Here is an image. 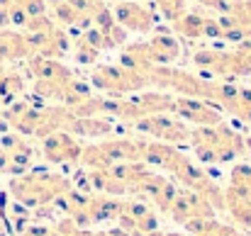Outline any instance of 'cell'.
Listing matches in <instances>:
<instances>
[{"mask_svg":"<svg viewBox=\"0 0 251 236\" xmlns=\"http://www.w3.org/2000/svg\"><path fill=\"white\" fill-rule=\"evenodd\" d=\"M10 188L17 200L27 205H39V202H49L51 197L64 192L69 185L59 175H27L22 180H12Z\"/></svg>","mask_w":251,"mask_h":236,"instance_id":"obj_1","label":"cell"},{"mask_svg":"<svg viewBox=\"0 0 251 236\" xmlns=\"http://www.w3.org/2000/svg\"><path fill=\"white\" fill-rule=\"evenodd\" d=\"M115 15H117V22L122 27H129L134 32H149L154 27V15L144 5L132 2V0H122L115 7Z\"/></svg>","mask_w":251,"mask_h":236,"instance_id":"obj_2","label":"cell"},{"mask_svg":"<svg viewBox=\"0 0 251 236\" xmlns=\"http://www.w3.org/2000/svg\"><path fill=\"white\" fill-rule=\"evenodd\" d=\"M173 110H178L185 119L205 124V127H217L220 124V115H215L207 105H202L198 100H190V97H180L178 102H173Z\"/></svg>","mask_w":251,"mask_h":236,"instance_id":"obj_3","label":"cell"},{"mask_svg":"<svg viewBox=\"0 0 251 236\" xmlns=\"http://www.w3.org/2000/svg\"><path fill=\"white\" fill-rule=\"evenodd\" d=\"M44 154H47L49 161H54V163L76 161V158L81 156V146H78L71 137H66V134H51V137L47 139V144H44Z\"/></svg>","mask_w":251,"mask_h":236,"instance_id":"obj_4","label":"cell"},{"mask_svg":"<svg viewBox=\"0 0 251 236\" xmlns=\"http://www.w3.org/2000/svg\"><path fill=\"white\" fill-rule=\"evenodd\" d=\"M27 51H29V44L25 37L12 34V32H0V61L22 59Z\"/></svg>","mask_w":251,"mask_h":236,"instance_id":"obj_5","label":"cell"},{"mask_svg":"<svg viewBox=\"0 0 251 236\" xmlns=\"http://www.w3.org/2000/svg\"><path fill=\"white\" fill-rule=\"evenodd\" d=\"M176 29L183 32L185 37L190 39H200L202 32H205V17L195 15V12H183L178 20H176Z\"/></svg>","mask_w":251,"mask_h":236,"instance_id":"obj_6","label":"cell"},{"mask_svg":"<svg viewBox=\"0 0 251 236\" xmlns=\"http://www.w3.org/2000/svg\"><path fill=\"white\" fill-rule=\"evenodd\" d=\"M22 90V78L20 76H0V97L2 102H12V97Z\"/></svg>","mask_w":251,"mask_h":236,"instance_id":"obj_7","label":"cell"},{"mask_svg":"<svg viewBox=\"0 0 251 236\" xmlns=\"http://www.w3.org/2000/svg\"><path fill=\"white\" fill-rule=\"evenodd\" d=\"M95 56H98V49H95L93 44H88L85 39H81V42L76 44V59H78L81 64H93Z\"/></svg>","mask_w":251,"mask_h":236,"instance_id":"obj_8","label":"cell"},{"mask_svg":"<svg viewBox=\"0 0 251 236\" xmlns=\"http://www.w3.org/2000/svg\"><path fill=\"white\" fill-rule=\"evenodd\" d=\"M198 2H202V5H207L212 10H220V12H229L232 10V5L227 0H198Z\"/></svg>","mask_w":251,"mask_h":236,"instance_id":"obj_9","label":"cell"},{"mask_svg":"<svg viewBox=\"0 0 251 236\" xmlns=\"http://www.w3.org/2000/svg\"><path fill=\"white\" fill-rule=\"evenodd\" d=\"M10 5H12V0H0V27L10 24Z\"/></svg>","mask_w":251,"mask_h":236,"instance_id":"obj_10","label":"cell"},{"mask_svg":"<svg viewBox=\"0 0 251 236\" xmlns=\"http://www.w3.org/2000/svg\"><path fill=\"white\" fill-rule=\"evenodd\" d=\"M168 236H183V234H168Z\"/></svg>","mask_w":251,"mask_h":236,"instance_id":"obj_11","label":"cell"}]
</instances>
